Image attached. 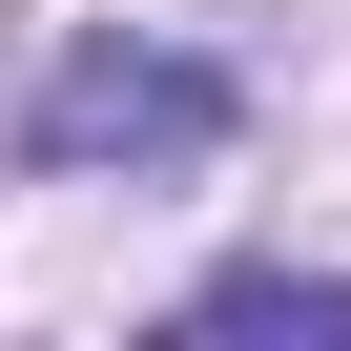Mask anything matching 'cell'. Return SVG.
<instances>
[{
  "instance_id": "cell-2",
  "label": "cell",
  "mask_w": 351,
  "mask_h": 351,
  "mask_svg": "<svg viewBox=\"0 0 351 351\" xmlns=\"http://www.w3.org/2000/svg\"><path fill=\"white\" fill-rule=\"evenodd\" d=\"M186 330H351V269H207Z\"/></svg>"
},
{
  "instance_id": "cell-1",
  "label": "cell",
  "mask_w": 351,
  "mask_h": 351,
  "mask_svg": "<svg viewBox=\"0 0 351 351\" xmlns=\"http://www.w3.org/2000/svg\"><path fill=\"white\" fill-rule=\"evenodd\" d=\"M228 145V83L186 42H83L42 62V165H207Z\"/></svg>"
}]
</instances>
